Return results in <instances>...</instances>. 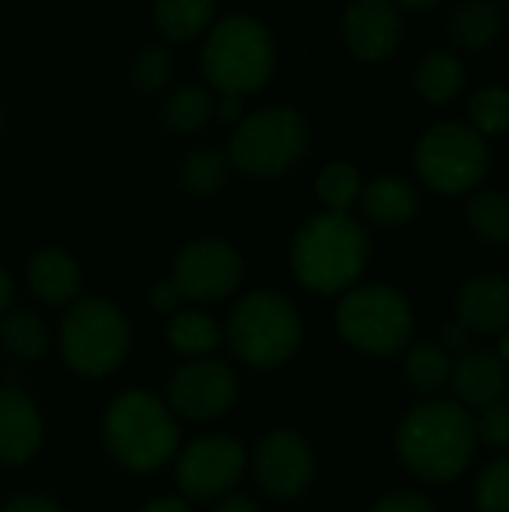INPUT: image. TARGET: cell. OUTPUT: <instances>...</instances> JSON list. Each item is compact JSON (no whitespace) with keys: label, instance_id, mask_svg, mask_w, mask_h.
Segmentation results:
<instances>
[{"label":"cell","instance_id":"1","mask_svg":"<svg viewBox=\"0 0 509 512\" xmlns=\"http://www.w3.org/2000/svg\"><path fill=\"white\" fill-rule=\"evenodd\" d=\"M477 444V426L468 408L447 399H432L414 405L399 426L396 450L402 465L429 483L456 480Z\"/></svg>","mask_w":509,"mask_h":512},{"label":"cell","instance_id":"2","mask_svg":"<svg viewBox=\"0 0 509 512\" xmlns=\"http://www.w3.org/2000/svg\"><path fill=\"white\" fill-rule=\"evenodd\" d=\"M369 264V234L348 213H318L291 240V270L315 294L351 288Z\"/></svg>","mask_w":509,"mask_h":512},{"label":"cell","instance_id":"3","mask_svg":"<svg viewBox=\"0 0 509 512\" xmlns=\"http://www.w3.org/2000/svg\"><path fill=\"white\" fill-rule=\"evenodd\" d=\"M201 66L213 90L222 96H246L264 87L276 69V42L252 15H225L210 24Z\"/></svg>","mask_w":509,"mask_h":512},{"label":"cell","instance_id":"4","mask_svg":"<svg viewBox=\"0 0 509 512\" xmlns=\"http://www.w3.org/2000/svg\"><path fill=\"white\" fill-rule=\"evenodd\" d=\"M102 435L114 462L135 474L159 471L174 456L180 441L171 408L144 390L120 393L108 405Z\"/></svg>","mask_w":509,"mask_h":512},{"label":"cell","instance_id":"5","mask_svg":"<svg viewBox=\"0 0 509 512\" xmlns=\"http://www.w3.org/2000/svg\"><path fill=\"white\" fill-rule=\"evenodd\" d=\"M225 339L237 360L255 369H273L288 363L303 339V321L297 306L276 291L246 294L228 315Z\"/></svg>","mask_w":509,"mask_h":512},{"label":"cell","instance_id":"6","mask_svg":"<svg viewBox=\"0 0 509 512\" xmlns=\"http://www.w3.org/2000/svg\"><path fill=\"white\" fill-rule=\"evenodd\" d=\"M309 144V123L291 105H267L246 114L228 144V162L258 180L285 174Z\"/></svg>","mask_w":509,"mask_h":512},{"label":"cell","instance_id":"7","mask_svg":"<svg viewBox=\"0 0 509 512\" xmlns=\"http://www.w3.org/2000/svg\"><path fill=\"white\" fill-rule=\"evenodd\" d=\"M60 351L66 366L84 378L111 375L129 351V321L102 297L78 300L63 315Z\"/></svg>","mask_w":509,"mask_h":512},{"label":"cell","instance_id":"8","mask_svg":"<svg viewBox=\"0 0 509 512\" xmlns=\"http://www.w3.org/2000/svg\"><path fill=\"white\" fill-rule=\"evenodd\" d=\"M336 327L348 345L366 354H399L414 333V312L405 294L390 285H363L342 297Z\"/></svg>","mask_w":509,"mask_h":512},{"label":"cell","instance_id":"9","mask_svg":"<svg viewBox=\"0 0 509 512\" xmlns=\"http://www.w3.org/2000/svg\"><path fill=\"white\" fill-rule=\"evenodd\" d=\"M414 165L426 186L441 195L471 192L489 168V147L468 123L444 120L429 126L414 150Z\"/></svg>","mask_w":509,"mask_h":512},{"label":"cell","instance_id":"10","mask_svg":"<svg viewBox=\"0 0 509 512\" xmlns=\"http://www.w3.org/2000/svg\"><path fill=\"white\" fill-rule=\"evenodd\" d=\"M171 282L177 285L183 300L216 303L237 291L243 282V258L240 252L216 237L192 240L174 258Z\"/></svg>","mask_w":509,"mask_h":512},{"label":"cell","instance_id":"11","mask_svg":"<svg viewBox=\"0 0 509 512\" xmlns=\"http://www.w3.org/2000/svg\"><path fill=\"white\" fill-rule=\"evenodd\" d=\"M243 447L228 435L198 438L177 459V486L192 501H213L225 495L243 474Z\"/></svg>","mask_w":509,"mask_h":512},{"label":"cell","instance_id":"12","mask_svg":"<svg viewBox=\"0 0 509 512\" xmlns=\"http://www.w3.org/2000/svg\"><path fill=\"white\" fill-rule=\"evenodd\" d=\"M237 399V375L219 360H192L168 384L171 408L195 423L222 417Z\"/></svg>","mask_w":509,"mask_h":512},{"label":"cell","instance_id":"13","mask_svg":"<svg viewBox=\"0 0 509 512\" xmlns=\"http://www.w3.org/2000/svg\"><path fill=\"white\" fill-rule=\"evenodd\" d=\"M255 477L270 498L294 501L309 489L315 477V453L303 435L276 429L255 450Z\"/></svg>","mask_w":509,"mask_h":512},{"label":"cell","instance_id":"14","mask_svg":"<svg viewBox=\"0 0 509 512\" xmlns=\"http://www.w3.org/2000/svg\"><path fill=\"white\" fill-rule=\"evenodd\" d=\"M402 15L387 0H360L342 18V36L354 57L384 60L402 42Z\"/></svg>","mask_w":509,"mask_h":512},{"label":"cell","instance_id":"15","mask_svg":"<svg viewBox=\"0 0 509 512\" xmlns=\"http://www.w3.org/2000/svg\"><path fill=\"white\" fill-rule=\"evenodd\" d=\"M456 312V321L468 327V333L492 336L509 330V279L501 273L474 276L459 288Z\"/></svg>","mask_w":509,"mask_h":512},{"label":"cell","instance_id":"16","mask_svg":"<svg viewBox=\"0 0 509 512\" xmlns=\"http://www.w3.org/2000/svg\"><path fill=\"white\" fill-rule=\"evenodd\" d=\"M42 444V420L33 399L15 387H0V462L24 465Z\"/></svg>","mask_w":509,"mask_h":512},{"label":"cell","instance_id":"17","mask_svg":"<svg viewBox=\"0 0 509 512\" xmlns=\"http://www.w3.org/2000/svg\"><path fill=\"white\" fill-rule=\"evenodd\" d=\"M450 384L459 393V405L462 408H480L486 411L489 405H495L507 387V369L498 360V354L477 348V351H465L456 363H453V378Z\"/></svg>","mask_w":509,"mask_h":512},{"label":"cell","instance_id":"18","mask_svg":"<svg viewBox=\"0 0 509 512\" xmlns=\"http://www.w3.org/2000/svg\"><path fill=\"white\" fill-rule=\"evenodd\" d=\"M360 204L369 222L381 228H396V225H405L420 210V192L411 180L384 174L372 180L369 186H363Z\"/></svg>","mask_w":509,"mask_h":512},{"label":"cell","instance_id":"19","mask_svg":"<svg viewBox=\"0 0 509 512\" xmlns=\"http://www.w3.org/2000/svg\"><path fill=\"white\" fill-rule=\"evenodd\" d=\"M27 279H30L33 294L39 300L51 303V306H63V303L75 300V294L81 288L78 264L63 249H42V252H36L30 267H27Z\"/></svg>","mask_w":509,"mask_h":512},{"label":"cell","instance_id":"20","mask_svg":"<svg viewBox=\"0 0 509 512\" xmlns=\"http://www.w3.org/2000/svg\"><path fill=\"white\" fill-rule=\"evenodd\" d=\"M414 87L417 93L432 102V105H444L450 99H456L465 87V66L456 54L450 51H429L420 57L417 69H414Z\"/></svg>","mask_w":509,"mask_h":512},{"label":"cell","instance_id":"21","mask_svg":"<svg viewBox=\"0 0 509 512\" xmlns=\"http://www.w3.org/2000/svg\"><path fill=\"white\" fill-rule=\"evenodd\" d=\"M501 24H504V15H501L498 3H492V0H468V3H459L450 12L447 33H450V39L456 45H462L468 51H480L498 36Z\"/></svg>","mask_w":509,"mask_h":512},{"label":"cell","instance_id":"22","mask_svg":"<svg viewBox=\"0 0 509 512\" xmlns=\"http://www.w3.org/2000/svg\"><path fill=\"white\" fill-rule=\"evenodd\" d=\"M216 99L201 84H183L171 90V96L162 102V126L174 135H192L207 126L213 117Z\"/></svg>","mask_w":509,"mask_h":512},{"label":"cell","instance_id":"23","mask_svg":"<svg viewBox=\"0 0 509 512\" xmlns=\"http://www.w3.org/2000/svg\"><path fill=\"white\" fill-rule=\"evenodd\" d=\"M213 3L207 0H165L153 6L156 30L171 42H186L213 24Z\"/></svg>","mask_w":509,"mask_h":512},{"label":"cell","instance_id":"24","mask_svg":"<svg viewBox=\"0 0 509 512\" xmlns=\"http://www.w3.org/2000/svg\"><path fill=\"white\" fill-rule=\"evenodd\" d=\"M465 219L477 237L495 246H509V195L507 192H477L465 204Z\"/></svg>","mask_w":509,"mask_h":512},{"label":"cell","instance_id":"25","mask_svg":"<svg viewBox=\"0 0 509 512\" xmlns=\"http://www.w3.org/2000/svg\"><path fill=\"white\" fill-rule=\"evenodd\" d=\"M0 345L18 360H39L48 348V330L33 312L12 309L0 318Z\"/></svg>","mask_w":509,"mask_h":512},{"label":"cell","instance_id":"26","mask_svg":"<svg viewBox=\"0 0 509 512\" xmlns=\"http://www.w3.org/2000/svg\"><path fill=\"white\" fill-rule=\"evenodd\" d=\"M405 375L420 393H441L453 378V357L435 342H420L405 354Z\"/></svg>","mask_w":509,"mask_h":512},{"label":"cell","instance_id":"27","mask_svg":"<svg viewBox=\"0 0 509 512\" xmlns=\"http://www.w3.org/2000/svg\"><path fill=\"white\" fill-rule=\"evenodd\" d=\"M222 333L213 318L204 312H177L168 324V342L174 351L189 354V357H204L219 345Z\"/></svg>","mask_w":509,"mask_h":512},{"label":"cell","instance_id":"28","mask_svg":"<svg viewBox=\"0 0 509 512\" xmlns=\"http://www.w3.org/2000/svg\"><path fill=\"white\" fill-rule=\"evenodd\" d=\"M318 198L324 201L327 213H348L363 192V177L351 162H330L318 174Z\"/></svg>","mask_w":509,"mask_h":512},{"label":"cell","instance_id":"29","mask_svg":"<svg viewBox=\"0 0 509 512\" xmlns=\"http://www.w3.org/2000/svg\"><path fill=\"white\" fill-rule=\"evenodd\" d=\"M228 171H231V162L225 153L219 150H195L183 159V168H180V180L186 186V192L192 195H213L225 186L228 180Z\"/></svg>","mask_w":509,"mask_h":512},{"label":"cell","instance_id":"30","mask_svg":"<svg viewBox=\"0 0 509 512\" xmlns=\"http://www.w3.org/2000/svg\"><path fill=\"white\" fill-rule=\"evenodd\" d=\"M468 114H471V129L480 132V135H498L509 129V90L501 84H489V87H480L474 96H471V105H468Z\"/></svg>","mask_w":509,"mask_h":512},{"label":"cell","instance_id":"31","mask_svg":"<svg viewBox=\"0 0 509 512\" xmlns=\"http://www.w3.org/2000/svg\"><path fill=\"white\" fill-rule=\"evenodd\" d=\"M171 72H174V60H171L168 48L159 45V42H150V45H144L135 54L132 69H129V78H132V84L141 93L150 96V93H159L171 81Z\"/></svg>","mask_w":509,"mask_h":512},{"label":"cell","instance_id":"32","mask_svg":"<svg viewBox=\"0 0 509 512\" xmlns=\"http://www.w3.org/2000/svg\"><path fill=\"white\" fill-rule=\"evenodd\" d=\"M474 504L480 512H509V456L495 459L477 480Z\"/></svg>","mask_w":509,"mask_h":512},{"label":"cell","instance_id":"33","mask_svg":"<svg viewBox=\"0 0 509 512\" xmlns=\"http://www.w3.org/2000/svg\"><path fill=\"white\" fill-rule=\"evenodd\" d=\"M474 426L477 438H483L486 447L509 450V399H498L495 405H489Z\"/></svg>","mask_w":509,"mask_h":512},{"label":"cell","instance_id":"34","mask_svg":"<svg viewBox=\"0 0 509 512\" xmlns=\"http://www.w3.org/2000/svg\"><path fill=\"white\" fill-rule=\"evenodd\" d=\"M372 512H435L426 495L420 492H393L387 498H381Z\"/></svg>","mask_w":509,"mask_h":512},{"label":"cell","instance_id":"35","mask_svg":"<svg viewBox=\"0 0 509 512\" xmlns=\"http://www.w3.org/2000/svg\"><path fill=\"white\" fill-rule=\"evenodd\" d=\"M180 303H183V297H180V291H177V285H174L171 279H162V282H156V285L150 288V306H153L156 312L171 315V312L180 309Z\"/></svg>","mask_w":509,"mask_h":512},{"label":"cell","instance_id":"36","mask_svg":"<svg viewBox=\"0 0 509 512\" xmlns=\"http://www.w3.org/2000/svg\"><path fill=\"white\" fill-rule=\"evenodd\" d=\"M0 512H63V510H60L54 501H48V498H39V495H18V498L6 501Z\"/></svg>","mask_w":509,"mask_h":512},{"label":"cell","instance_id":"37","mask_svg":"<svg viewBox=\"0 0 509 512\" xmlns=\"http://www.w3.org/2000/svg\"><path fill=\"white\" fill-rule=\"evenodd\" d=\"M441 348H444L447 354H450V351L465 354V351L471 348V333H468V327H462L459 321L447 324V327L441 330Z\"/></svg>","mask_w":509,"mask_h":512},{"label":"cell","instance_id":"38","mask_svg":"<svg viewBox=\"0 0 509 512\" xmlns=\"http://www.w3.org/2000/svg\"><path fill=\"white\" fill-rule=\"evenodd\" d=\"M213 114H219V120H225V123H240L243 120V99L240 96H219Z\"/></svg>","mask_w":509,"mask_h":512},{"label":"cell","instance_id":"39","mask_svg":"<svg viewBox=\"0 0 509 512\" xmlns=\"http://www.w3.org/2000/svg\"><path fill=\"white\" fill-rule=\"evenodd\" d=\"M216 512H261L258 510V504L255 501H249V498H243V495H231V498H225Z\"/></svg>","mask_w":509,"mask_h":512},{"label":"cell","instance_id":"40","mask_svg":"<svg viewBox=\"0 0 509 512\" xmlns=\"http://www.w3.org/2000/svg\"><path fill=\"white\" fill-rule=\"evenodd\" d=\"M144 512H189V504L180 501V498H159V501H153Z\"/></svg>","mask_w":509,"mask_h":512},{"label":"cell","instance_id":"41","mask_svg":"<svg viewBox=\"0 0 509 512\" xmlns=\"http://www.w3.org/2000/svg\"><path fill=\"white\" fill-rule=\"evenodd\" d=\"M9 306H12V282H9V276L0 270V318L9 312Z\"/></svg>","mask_w":509,"mask_h":512},{"label":"cell","instance_id":"42","mask_svg":"<svg viewBox=\"0 0 509 512\" xmlns=\"http://www.w3.org/2000/svg\"><path fill=\"white\" fill-rule=\"evenodd\" d=\"M396 9H408V12H432V9H438V3H435V0H426V3H399Z\"/></svg>","mask_w":509,"mask_h":512},{"label":"cell","instance_id":"43","mask_svg":"<svg viewBox=\"0 0 509 512\" xmlns=\"http://www.w3.org/2000/svg\"><path fill=\"white\" fill-rule=\"evenodd\" d=\"M498 360H501L504 366H509V330H504V333H501V345H498Z\"/></svg>","mask_w":509,"mask_h":512},{"label":"cell","instance_id":"44","mask_svg":"<svg viewBox=\"0 0 509 512\" xmlns=\"http://www.w3.org/2000/svg\"><path fill=\"white\" fill-rule=\"evenodd\" d=\"M501 15H504V18H509V3H504V6H501Z\"/></svg>","mask_w":509,"mask_h":512},{"label":"cell","instance_id":"45","mask_svg":"<svg viewBox=\"0 0 509 512\" xmlns=\"http://www.w3.org/2000/svg\"><path fill=\"white\" fill-rule=\"evenodd\" d=\"M0 126H3V111H0Z\"/></svg>","mask_w":509,"mask_h":512}]
</instances>
